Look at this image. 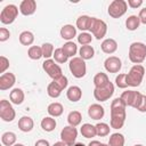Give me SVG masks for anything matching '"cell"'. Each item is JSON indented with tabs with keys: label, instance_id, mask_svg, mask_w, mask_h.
I'll return each instance as SVG.
<instances>
[{
	"label": "cell",
	"instance_id": "cell-1",
	"mask_svg": "<svg viewBox=\"0 0 146 146\" xmlns=\"http://www.w3.org/2000/svg\"><path fill=\"white\" fill-rule=\"evenodd\" d=\"M127 105L121 99V97L114 98L111 103V121L110 125L112 129H121L125 122Z\"/></svg>",
	"mask_w": 146,
	"mask_h": 146
},
{
	"label": "cell",
	"instance_id": "cell-2",
	"mask_svg": "<svg viewBox=\"0 0 146 146\" xmlns=\"http://www.w3.org/2000/svg\"><path fill=\"white\" fill-rule=\"evenodd\" d=\"M129 59L135 65L141 64L146 59V44L143 42H132L129 46Z\"/></svg>",
	"mask_w": 146,
	"mask_h": 146
},
{
	"label": "cell",
	"instance_id": "cell-3",
	"mask_svg": "<svg viewBox=\"0 0 146 146\" xmlns=\"http://www.w3.org/2000/svg\"><path fill=\"white\" fill-rule=\"evenodd\" d=\"M145 75V68L143 65L140 64H136L133 65L129 73H127V83L128 87H138L140 86L143 79Z\"/></svg>",
	"mask_w": 146,
	"mask_h": 146
},
{
	"label": "cell",
	"instance_id": "cell-4",
	"mask_svg": "<svg viewBox=\"0 0 146 146\" xmlns=\"http://www.w3.org/2000/svg\"><path fill=\"white\" fill-rule=\"evenodd\" d=\"M68 84V80L65 75H62L57 80H52L47 87V94L51 98H58L64 89H66Z\"/></svg>",
	"mask_w": 146,
	"mask_h": 146
},
{
	"label": "cell",
	"instance_id": "cell-5",
	"mask_svg": "<svg viewBox=\"0 0 146 146\" xmlns=\"http://www.w3.org/2000/svg\"><path fill=\"white\" fill-rule=\"evenodd\" d=\"M68 68L76 79H81L87 74V65L81 57H73L68 63Z\"/></svg>",
	"mask_w": 146,
	"mask_h": 146
},
{
	"label": "cell",
	"instance_id": "cell-6",
	"mask_svg": "<svg viewBox=\"0 0 146 146\" xmlns=\"http://www.w3.org/2000/svg\"><path fill=\"white\" fill-rule=\"evenodd\" d=\"M18 10H19V8L17 6H15L13 3L7 5L6 7H3V9L0 13V22L5 25L13 24L18 16Z\"/></svg>",
	"mask_w": 146,
	"mask_h": 146
},
{
	"label": "cell",
	"instance_id": "cell-7",
	"mask_svg": "<svg viewBox=\"0 0 146 146\" xmlns=\"http://www.w3.org/2000/svg\"><path fill=\"white\" fill-rule=\"evenodd\" d=\"M89 31L92 34V36H95L97 40L103 39L106 33H107V24L96 17H91V23L89 26Z\"/></svg>",
	"mask_w": 146,
	"mask_h": 146
},
{
	"label": "cell",
	"instance_id": "cell-8",
	"mask_svg": "<svg viewBox=\"0 0 146 146\" xmlns=\"http://www.w3.org/2000/svg\"><path fill=\"white\" fill-rule=\"evenodd\" d=\"M143 98V94L136 90H125L121 94V99L124 102V104L132 108H138L140 102Z\"/></svg>",
	"mask_w": 146,
	"mask_h": 146
},
{
	"label": "cell",
	"instance_id": "cell-9",
	"mask_svg": "<svg viewBox=\"0 0 146 146\" xmlns=\"http://www.w3.org/2000/svg\"><path fill=\"white\" fill-rule=\"evenodd\" d=\"M128 9V3L124 0H113L107 9L108 15L112 18H120L122 17Z\"/></svg>",
	"mask_w": 146,
	"mask_h": 146
},
{
	"label": "cell",
	"instance_id": "cell-10",
	"mask_svg": "<svg viewBox=\"0 0 146 146\" xmlns=\"http://www.w3.org/2000/svg\"><path fill=\"white\" fill-rule=\"evenodd\" d=\"M113 94H114V84L111 81L103 87L94 89V97L96 100H98L100 103L108 100L113 96Z\"/></svg>",
	"mask_w": 146,
	"mask_h": 146
},
{
	"label": "cell",
	"instance_id": "cell-11",
	"mask_svg": "<svg viewBox=\"0 0 146 146\" xmlns=\"http://www.w3.org/2000/svg\"><path fill=\"white\" fill-rule=\"evenodd\" d=\"M42 68L43 71L52 79V80H57L58 78H60L63 74V71L60 68V66L54 60V59H46L42 63Z\"/></svg>",
	"mask_w": 146,
	"mask_h": 146
},
{
	"label": "cell",
	"instance_id": "cell-12",
	"mask_svg": "<svg viewBox=\"0 0 146 146\" xmlns=\"http://www.w3.org/2000/svg\"><path fill=\"white\" fill-rule=\"evenodd\" d=\"M0 117L5 122H11L16 117V112L10 102L2 99L0 102Z\"/></svg>",
	"mask_w": 146,
	"mask_h": 146
},
{
	"label": "cell",
	"instance_id": "cell-13",
	"mask_svg": "<svg viewBox=\"0 0 146 146\" xmlns=\"http://www.w3.org/2000/svg\"><path fill=\"white\" fill-rule=\"evenodd\" d=\"M78 137V130L75 127L66 125L60 131V139L63 143L66 144V146H73L75 144Z\"/></svg>",
	"mask_w": 146,
	"mask_h": 146
},
{
	"label": "cell",
	"instance_id": "cell-14",
	"mask_svg": "<svg viewBox=\"0 0 146 146\" xmlns=\"http://www.w3.org/2000/svg\"><path fill=\"white\" fill-rule=\"evenodd\" d=\"M104 67L108 73H119L122 67V62L116 56H110L104 62Z\"/></svg>",
	"mask_w": 146,
	"mask_h": 146
},
{
	"label": "cell",
	"instance_id": "cell-15",
	"mask_svg": "<svg viewBox=\"0 0 146 146\" xmlns=\"http://www.w3.org/2000/svg\"><path fill=\"white\" fill-rule=\"evenodd\" d=\"M15 83H16V76L14 73L6 72L0 75V90L1 91H6L13 88Z\"/></svg>",
	"mask_w": 146,
	"mask_h": 146
},
{
	"label": "cell",
	"instance_id": "cell-16",
	"mask_svg": "<svg viewBox=\"0 0 146 146\" xmlns=\"http://www.w3.org/2000/svg\"><path fill=\"white\" fill-rule=\"evenodd\" d=\"M36 10L35 0H23L19 5V13L24 16H31Z\"/></svg>",
	"mask_w": 146,
	"mask_h": 146
},
{
	"label": "cell",
	"instance_id": "cell-17",
	"mask_svg": "<svg viewBox=\"0 0 146 146\" xmlns=\"http://www.w3.org/2000/svg\"><path fill=\"white\" fill-rule=\"evenodd\" d=\"M88 115L92 120H100L105 115V110L100 104H92L88 108Z\"/></svg>",
	"mask_w": 146,
	"mask_h": 146
},
{
	"label": "cell",
	"instance_id": "cell-18",
	"mask_svg": "<svg viewBox=\"0 0 146 146\" xmlns=\"http://www.w3.org/2000/svg\"><path fill=\"white\" fill-rule=\"evenodd\" d=\"M100 48H102V51L105 52V54H114L116 50H117V42L114 40V39H105L102 44H100Z\"/></svg>",
	"mask_w": 146,
	"mask_h": 146
},
{
	"label": "cell",
	"instance_id": "cell-19",
	"mask_svg": "<svg viewBox=\"0 0 146 146\" xmlns=\"http://www.w3.org/2000/svg\"><path fill=\"white\" fill-rule=\"evenodd\" d=\"M66 97L72 103L79 102L81 99V97H82V90H81V88L78 87V86H71L67 89V91H66Z\"/></svg>",
	"mask_w": 146,
	"mask_h": 146
},
{
	"label": "cell",
	"instance_id": "cell-20",
	"mask_svg": "<svg viewBox=\"0 0 146 146\" xmlns=\"http://www.w3.org/2000/svg\"><path fill=\"white\" fill-rule=\"evenodd\" d=\"M60 36L64 39V40H67V41H71L75 35H76V27L71 25V24H66L64 26H62L60 31Z\"/></svg>",
	"mask_w": 146,
	"mask_h": 146
},
{
	"label": "cell",
	"instance_id": "cell-21",
	"mask_svg": "<svg viewBox=\"0 0 146 146\" xmlns=\"http://www.w3.org/2000/svg\"><path fill=\"white\" fill-rule=\"evenodd\" d=\"M9 99L15 105H21L25 99V94L21 88H14L9 92Z\"/></svg>",
	"mask_w": 146,
	"mask_h": 146
},
{
	"label": "cell",
	"instance_id": "cell-22",
	"mask_svg": "<svg viewBox=\"0 0 146 146\" xmlns=\"http://www.w3.org/2000/svg\"><path fill=\"white\" fill-rule=\"evenodd\" d=\"M34 127V121L31 116H22L18 120V129L23 132H30Z\"/></svg>",
	"mask_w": 146,
	"mask_h": 146
},
{
	"label": "cell",
	"instance_id": "cell-23",
	"mask_svg": "<svg viewBox=\"0 0 146 146\" xmlns=\"http://www.w3.org/2000/svg\"><path fill=\"white\" fill-rule=\"evenodd\" d=\"M80 132L84 138H94L97 136L96 125H92L90 123H83L80 128Z\"/></svg>",
	"mask_w": 146,
	"mask_h": 146
},
{
	"label": "cell",
	"instance_id": "cell-24",
	"mask_svg": "<svg viewBox=\"0 0 146 146\" xmlns=\"http://www.w3.org/2000/svg\"><path fill=\"white\" fill-rule=\"evenodd\" d=\"M47 112H48V114H49L50 116H52V117H58V116H60V115L63 114L64 107H63V105H62L60 103L55 102V103H51V104L48 105Z\"/></svg>",
	"mask_w": 146,
	"mask_h": 146
},
{
	"label": "cell",
	"instance_id": "cell-25",
	"mask_svg": "<svg viewBox=\"0 0 146 146\" xmlns=\"http://www.w3.org/2000/svg\"><path fill=\"white\" fill-rule=\"evenodd\" d=\"M91 23V17L88 15H81L76 19V29L81 30L82 32L89 31V26Z\"/></svg>",
	"mask_w": 146,
	"mask_h": 146
},
{
	"label": "cell",
	"instance_id": "cell-26",
	"mask_svg": "<svg viewBox=\"0 0 146 146\" xmlns=\"http://www.w3.org/2000/svg\"><path fill=\"white\" fill-rule=\"evenodd\" d=\"M42 130L47 131V132H51L52 130H55L57 123H56V120L52 117V116H46L41 120V123H40Z\"/></svg>",
	"mask_w": 146,
	"mask_h": 146
},
{
	"label": "cell",
	"instance_id": "cell-27",
	"mask_svg": "<svg viewBox=\"0 0 146 146\" xmlns=\"http://www.w3.org/2000/svg\"><path fill=\"white\" fill-rule=\"evenodd\" d=\"M62 50L64 51V54L70 58V57H75L76 52H78V46L73 42V41H67L66 43L63 44Z\"/></svg>",
	"mask_w": 146,
	"mask_h": 146
},
{
	"label": "cell",
	"instance_id": "cell-28",
	"mask_svg": "<svg viewBox=\"0 0 146 146\" xmlns=\"http://www.w3.org/2000/svg\"><path fill=\"white\" fill-rule=\"evenodd\" d=\"M79 55L83 60H88L91 59L95 56V49L92 46H81V48L79 49Z\"/></svg>",
	"mask_w": 146,
	"mask_h": 146
},
{
	"label": "cell",
	"instance_id": "cell-29",
	"mask_svg": "<svg viewBox=\"0 0 146 146\" xmlns=\"http://www.w3.org/2000/svg\"><path fill=\"white\" fill-rule=\"evenodd\" d=\"M82 121V114L79 112V111H72L68 113L67 115V122H68V125H72V127H78Z\"/></svg>",
	"mask_w": 146,
	"mask_h": 146
},
{
	"label": "cell",
	"instance_id": "cell-30",
	"mask_svg": "<svg viewBox=\"0 0 146 146\" xmlns=\"http://www.w3.org/2000/svg\"><path fill=\"white\" fill-rule=\"evenodd\" d=\"M124 141H125L124 136L120 132H115L111 135L107 145L108 146H124Z\"/></svg>",
	"mask_w": 146,
	"mask_h": 146
},
{
	"label": "cell",
	"instance_id": "cell-31",
	"mask_svg": "<svg viewBox=\"0 0 146 146\" xmlns=\"http://www.w3.org/2000/svg\"><path fill=\"white\" fill-rule=\"evenodd\" d=\"M19 42L23 46H31L34 42V34L31 31H23L19 34Z\"/></svg>",
	"mask_w": 146,
	"mask_h": 146
},
{
	"label": "cell",
	"instance_id": "cell-32",
	"mask_svg": "<svg viewBox=\"0 0 146 146\" xmlns=\"http://www.w3.org/2000/svg\"><path fill=\"white\" fill-rule=\"evenodd\" d=\"M108 82H110V79H108V76H107L106 73L99 72V73H97L94 76V86H95V88L103 87V86L107 84Z\"/></svg>",
	"mask_w": 146,
	"mask_h": 146
},
{
	"label": "cell",
	"instance_id": "cell-33",
	"mask_svg": "<svg viewBox=\"0 0 146 146\" xmlns=\"http://www.w3.org/2000/svg\"><path fill=\"white\" fill-rule=\"evenodd\" d=\"M16 135L11 131H7V132H3L2 136H1V143L5 145V146H14L16 144Z\"/></svg>",
	"mask_w": 146,
	"mask_h": 146
},
{
	"label": "cell",
	"instance_id": "cell-34",
	"mask_svg": "<svg viewBox=\"0 0 146 146\" xmlns=\"http://www.w3.org/2000/svg\"><path fill=\"white\" fill-rule=\"evenodd\" d=\"M140 25V21H139V17L136 16V15H131L129 16L127 19H125V27L129 30V31H135L139 27Z\"/></svg>",
	"mask_w": 146,
	"mask_h": 146
},
{
	"label": "cell",
	"instance_id": "cell-35",
	"mask_svg": "<svg viewBox=\"0 0 146 146\" xmlns=\"http://www.w3.org/2000/svg\"><path fill=\"white\" fill-rule=\"evenodd\" d=\"M27 56L33 60H39L41 57H43L42 48L39 46H31L27 50Z\"/></svg>",
	"mask_w": 146,
	"mask_h": 146
},
{
	"label": "cell",
	"instance_id": "cell-36",
	"mask_svg": "<svg viewBox=\"0 0 146 146\" xmlns=\"http://www.w3.org/2000/svg\"><path fill=\"white\" fill-rule=\"evenodd\" d=\"M96 130H97V136L99 137H105L107 135H110L111 131V125H108L105 122H99L96 124Z\"/></svg>",
	"mask_w": 146,
	"mask_h": 146
},
{
	"label": "cell",
	"instance_id": "cell-37",
	"mask_svg": "<svg viewBox=\"0 0 146 146\" xmlns=\"http://www.w3.org/2000/svg\"><path fill=\"white\" fill-rule=\"evenodd\" d=\"M67 59H68V57L64 54V51L62 50V48L55 49V51H54V60H55L56 63H58V64H64V63L67 62Z\"/></svg>",
	"mask_w": 146,
	"mask_h": 146
},
{
	"label": "cell",
	"instance_id": "cell-38",
	"mask_svg": "<svg viewBox=\"0 0 146 146\" xmlns=\"http://www.w3.org/2000/svg\"><path fill=\"white\" fill-rule=\"evenodd\" d=\"M92 41V34L88 33V32H81L78 35V42L81 46H88L90 44V42Z\"/></svg>",
	"mask_w": 146,
	"mask_h": 146
},
{
	"label": "cell",
	"instance_id": "cell-39",
	"mask_svg": "<svg viewBox=\"0 0 146 146\" xmlns=\"http://www.w3.org/2000/svg\"><path fill=\"white\" fill-rule=\"evenodd\" d=\"M41 48H42V55H43V57H44L46 59H50V57L54 56L55 49H54L52 43L46 42V43H43V44L41 46Z\"/></svg>",
	"mask_w": 146,
	"mask_h": 146
},
{
	"label": "cell",
	"instance_id": "cell-40",
	"mask_svg": "<svg viewBox=\"0 0 146 146\" xmlns=\"http://www.w3.org/2000/svg\"><path fill=\"white\" fill-rule=\"evenodd\" d=\"M115 84L117 88L120 89H125L128 88V83H127V73H121L115 78Z\"/></svg>",
	"mask_w": 146,
	"mask_h": 146
},
{
	"label": "cell",
	"instance_id": "cell-41",
	"mask_svg": "<svg viewBox=\"0 0 146 146\" xmlns=\"http://www.w3.org/2000/svg\"><path fill=\"white\" fill-rule=\"evenodd\" d=\"M9 68V59L5 56H0V73L3 74Z\"/></svg>",
	"mask_w": 146,
	"mask_h": 146
},
{
	"label": "cell",
	"instance_id": "cell-42",
	"mask_svg": "<svg viewBox=\"0 0 146 146\" xmlns=\"http://www.w3.org/2000/svg\"><path fill=\"white\" fill-rule=\"evenodd\" d=\"M10 38V32L8 29L6 27H1L0 29V42H5Z\"/></svg>",
	"mask_w": 146,
	"mask_h": 146
},
{
	"label": "cell",
	"instance_id": "cell-43",
	"mask_svg": "<svg viewBox=\"0 0 146 146\" xmlns=\"http://www.w3.org/2000/svg\"><path fill=\"white\" fill-rule=\"evenodd\" d=\"M127 3H128V6L130 8L136 9V8H139L143 5V0H128Z\"/></svg>",
	"mask_w": 146,
	"mask_h": 146
},
{
	"label": "cell",
	"instance_id": "cell-44",
	"mask_svg": "<svg viewBox=\"0 0 146 146\" xmlns=\"http://www.w3.org/2000/svg\"><path fill=\"white\" fill-rule=\"evenodd\" d=\"M137 111L141 112V113H145L146 112V95H143V98H141V102L137 108Z\"/></svg>",
	"mask_w": 146,
	"mask_h": 146
},
{
	"label": "cell",
	"instance_id": "cell-45",
	"mask_svg": "<svg viewBox=\"0 0 146 146\" xmlns=\"http://www.w3.org/2000/svg\"><path fill=\"white\" fill-rule=\"evenodd\" d=\"M138 17H139V21H140V23L146 25V7H144L143 9H140Z\"/></svg>",
	"mask_w": 146,
	"mask_h": 146
},
{
	"label": "cell",
	"instance_id": "cell-46",
	"mask_svg": "<svg viewBox=\"0 0 146 146\" xmlns=\"http://www.w3.org/2000/svg\"><path fill=\"white\" fill-rule=\"evenodd\" d=\"M34 146H50V144H49V141L46 140V139H39V140L35 141Z\"/></svg>",
	"mask_w": 146,
	"mask_h": 146
},
{
	"label": "cell",
	"instance_id": "cell-47",
	"mask_svg": "<svg viewBox=\"0 0 146 146\" xmlns=\"http://www.w3.org/2000/svg\"><path fill=\"white\" fill-rule=\"evenodd\" d=\"M88 146H108V145L107 144H104V143H100L98 140H91L88 144Z\"/></svg>",
	"mask_w": 146,
	"mask_h": 146
},
{
	"label": "cell",
	"instance_id": "cell-48",
	"mask_svg": "<svg viewBox=\"0 0 146 146\" xmlns=\"http://www.w3.org/2000/svg\"><path fill=\"white\" fill-rule=\"evenodd\" d=\"M52 146H66V144H65V143H63V141L60 140V141H57V143H55Z\"/></svg>",
	"mask_w": 146,
	"mask_h": 146
},
{
	"label": "cell",
	"instance_id": "cell-49",
	"mask_svg": "<svg viewBox=\"0 0 146 146\" xmlns=\"http://www.w3.org/2000/svg\"><path fill=\"white\" fill-rule=\"evenodd\" d=\"M73 146H86V145H84L83 143H75Z\"/></svg>",
	"mask_w": 146,
	"mask_h": 146
},
{
	"label": "cell",
	"instance_id": "cell-50",
	"mask_svg": "<svg viewBox=\"0 0 146 146\" xmlns=\"http://www.w3.org/2000/svg\"><path fill=\"white\" fill-rule=\"evenodd\" d=\"M14 146H25V145H23V144H19V143H17V144H15Z\"/></svg>",
	"mask_w": 146,
	"mask_h": 146
},
{
	"label": "cell",
	"instance_id": "cell-51",
	"mask_svg": "<svg viewBox=\"0 0 146 146\" xmlns=\"http://www.w3.org/2000/svg\"><path fill=\"white\" fill-rule=\"evenodd\" d=\"M135 146H144V145H141V144H137V145H135Z\"/></svg>",
	"mask_w": 146,
	"mask_h": 146
}]
</instances>
